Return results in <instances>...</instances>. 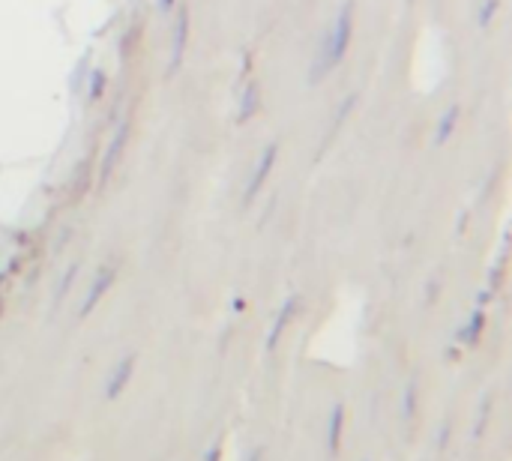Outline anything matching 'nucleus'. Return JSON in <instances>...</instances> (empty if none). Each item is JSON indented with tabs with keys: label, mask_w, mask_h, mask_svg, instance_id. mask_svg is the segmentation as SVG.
I'll return each mask as SVG.
<instances>
[{
	"label": "nucleus",
	"mask_w": 512,
	"mask_h": 461,
	"mask_svg": "<svg viewBox=\"0 0 512 461\" xmlns=\"http://www.w3.org/2000/svg\"><path fill=\"white\" fill-rule=\"evenodd\" d=\"M219 456H222V444H213L210 453L204 456V461H219Z\"/></svg>",
	"instance_id": "13"
},
{
	"label": "nucleus",
	"mask_w": 512,
	"mask_h": 461,
	"mask_svg": "<svg viewBox=\"0 0 512 461\" xmlns=\"http://www.w3.org/2000/svg\"><path fill=\"white\" fill-rule=\"evenodd\" d=\"M417 381H411L408 387H405V402H402V417L411 423L414 420V414H417Z\"/></svg>",
	"instance_id": "8"
},
{
	"label": "nucleus",
	"mask_w": 512,
	"mask_h": 461,
	"mask_svg": "<svg viewBox=\"0 0 512 461\" xmlns=\"http://www.w3.org/2000/svg\"><path fill=\"white\" fill-rule=\"evenodd\" d=\"M126 132H129V126H120V132L114 135V144H111V150L105 153V165H102V174H108V171L114 168V159L120 156V150H123V144H126Z\"/></svg>",
	"instance_id": "7"
},
{
	"label": "nucleus",
	"mask_w": 512,
	"mask_h": 461,
	"mask_svg": "<svg viewBox=\"0 0 512 461\" xmlns=\"http://www.w3.org/2000/svg\"><path fill=\"white\" fill-rule=\"evenodd\" d=\"M135 354H126L117 366H114V372L108 375V381H105V399L108 402H114V399H120V393L129 387V381H132V375H135Z\"/></svg>",
	"instance_id": "2"
},
{
	"label": "nucleus",
	"mask_w": 512,
	"mask_h": 461,
	"mask_svg": "<svg viewBox=\"0 0 512 461\" xmlns=\"http://www.w3.org/2000/svg\"><path fill=\"white\" fill-rule=\"evenodd\" d=\"M294 312H297V297H288V300H285V306L279 309V318L273 321V327H270V333H267V351H276V345H279V339H282L285 327L291 324Z\"/></svg>",
	"instance_id": "6"
},
{
	"label": "nucleus",
	"mask_w": 512,
	"mask_h": 461,
	"mask_svg": "<svg viewBox=\"0 0 512 461\" xmlns=\"http://www.w3.org/2000/svg\"><path fill=\"white\" fill-rule=\"evenodd\" d=\"M450 432H453V426L447 423V429H441V435H438V447H441V450H447V441H450Z\"/></svg>",
	"instance_id": "12"
},
{
	"label": "nucleus",
	"mask_w": 512,
	"mask_h": 461,
	"mask_svg": "<svg viewBox=\"0 0 512 461\" xmlns=\"http://www.w3.org/2000/svg\"><path fill=\"white\" fill-rule=\"evenodd\" d=\"M348 39H351V12H348V9H342L339 21L333 24L330 36H327V39H324V45H321V57L315 60L312 81H318L321 75H327V72H330V69L345 57V51H348Z\"/></svg>",
	"instance_id": "1"
},
{
	"label": "nucleus",
	"mask_w": 512,
	"mask_h": 461,
	"mask_svg": "<svg viewBox=\"0 0 512 461\" xmlns=\"http://www.w3.org/2000/svg\"><path fill=\"white\" fill-rule=\"evenodd\" d=\"M345 423H348V414H345V405L336 402L330 417H327V453L330 456H339L342 450V435H345Z\"/></svg>",
	"instance_id": "3"
},
{
	"label": "nucleus",
	"mask_w": 512,
	"mask_h": 461,
	"mask_svg": "<svg viewBox=\"0 0 512 461\" xmlns=\"http://www.w3.org/2000/svg\"><path fill=\"white\" fill-rule=\"evenodd\" d=\"M75 273H78V264H72V267H69V273L63 276V285H60V288H57V294H54V300H57V303L72 291V285H75Z\"/></svg>",
	"instance_id": "10"
},
{
	"label": "nucleus",
	"mask_w": 512,
	"mask_h": 461,
	"mask_svg": "<svg viewBox=\"0 0 512 461\" xmlns=\"http://www.w3.org/2000/svg\"><path fill=\"white\" fill-rule=\"evenodd\" d=\"M111 282H114V267H102V270L96 273L93 285H90V294H87V300H84V306H81L78 318H87V315L99 306V300L105 297V291L111 288Z\"/></svg>",
	"instance_id": "4"
},
{
	"label": "nucleus",
	"mask_w": 512,
	"mask_h": 461,
	"mask_svg": "<svg viewBox=\"0 0 512 461\" xmlns=\"http://www.w3.org/2000/svg\"><path fill=\"white\" fill-rule=\"evenodd\" d=\"M489 408H492V399L486 396V399H483V405H480V423H477V432H474L477 438L483 435V429H486V423H489Z\"/></svg>",
	"instance_id": "11"
},
{
	"label": "nucleus",
	"mask_w": 512,
	"mask_h": 461,
	"mask_svg": "<svg viewBox=\"0 0 512 461\" xmlns=\"http://www.w3.org/2000/svg\"><path fill=\"white\" fill-rule=\"evenodd\" d=\"M186 27H189V21H186V15H180V27H177V36H174V54H171V69H177V63H180V54H183V39H186Z\"/></svg>",
	"instance_id": "9"
},
{
	"label": "nucleus",
	"mask_w": 512,
	"mask_h": 461,
	"mask_svg": "<svg viewBox=\"0 0 512 461\" xmlns=\"http://www.w3.org/2000/svg\"><path fill=\"white\" fill-rule=\"evenodd\" d=\"M264 456H267V450H264V447H255V450H252V456H249V461H264Z\"/></svg>",
	"instance_id": "14"
},
{
	"label": "nucleus",
	"mask_w": 512,
	"mask_h": 461,
	"mask_svg": "<svg viewBox=\"0 0 512 461\" xmlns=\"http://www.w3.org/2000/svg\"><path fill=\"white\" fill-rule=\"evenodd\" d=\"M171 6V0H162V9H168Z\"/></svg>",
	"instance_id": "15"
},
{
	"label": "nucleus",
	"mask_w": 512,
	"mask_h": 461,
	"mask_svg": "<svg viewBox=\"0 0 512 461\" xmlns=\"http://www.w3.org/2000/svg\"><path fill=\"white\" fill-rule=\"evenodd\" d=\"M276 153H279V147H276V144H270V147L264 150V156H261V162H258L255 174L249 177V186H246V204L261 192L264 180L270 177V168H273V162H276Z\"/></svg>",
	"instance_id": "5"
}]
</instances>
